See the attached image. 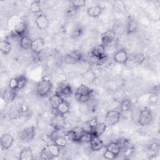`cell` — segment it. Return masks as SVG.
<instances>
[{
	"label": "cell",
	"mask_w": 160,
	"mask_h": 160,
	"mask_svg": "<svg viewBox=\"0 0 160 160\" xmlns=\"http://www.w3.org/2000/svg\"><path fill=\"white\" fill-rule=\"evenodd\" d=\"M66 134L64 133L63 129H54V131L50 134L49 137L51 141H54L58 137L60 136H66Z\"/></svg>",
	"instance_id": "cell-30"
},
{
	"label": "cell",
	"mask_w": 160,
	"mask_h": 160,
	"mask_svg": "<svg viewBox=\"0 0 160 160\" xmlns=\"http://www.w3.org/2000/svg\"><path fill=\"white\" fill-rule=\"evenodd\" d=\"M107 128V125L104 122H98L93 128L90 129V131L96 136L99 137L105 132Z\"/></svg>",
	"instance_id": "cell-16"
},
{
	"label": "cell",
	"mask_w": 160,
	"mask_h": 160,
	"mask_svg": "<svg viewBox=\"0 0 160 160\" xmlns=\"http://www.w3.org/2000/svg\"><path fill=\"white\" fill-rule=\"evenodd\" d=\"M116 142L118 143V144L119 146L120 150H124V149H126V148H128L129 144V141L126 138H121L119 139Z\"/></svg>",
	"instance_id": "cell-37"
},
{
	"label": "cell",
	"mask_w": 160,
	"mask_h": 160,
	"mask_svg": "<svg viewBox=\"0 0 160 160\" xmlns=\"http://www.w3.org/2000/svg\"><path fill=\"white\" fill-rule=\"evenodd\" d=\"M52 88V83L48 77H43L37 84L36 92L39 96H45L49 94Z\"/></svg>",
	"instance_id": "cell-1"
},
{
	"label": "cell",
	"mask_w": 160,
	"mask_h": 160,
	"mask_svg": "<svg viewBox=\"0 0 160 160\" xmlns=\"http://www.w3.org/2000/svg\"><path fill=\"white\" fill-rule=\"evenodd\" d=\"M82 32V29L81 26L79 25H76L72 29V31L71 32V37L73 39H76L81 35Z\"/></svg>",
	"instance_id": "cell-33"
},
{
	"label": "cell",
	"mask_w": 160,
	"mask_h": 160,
	"mask_svg": "<svg viewBox=\"0 0 160 160\" xmlns=\"http://www.w3.org/2000/svg\"><path fill=\"white\" fill-rule=\"evenodd\" d=\"M86 131L81 127H75L66 133V137L68 139L74 141L79 142L81 138L84 134Z\"/></svg>",
	"instance_id": "cell-3"
},
{
	"label": "cell",
	"mask_w": 160,
	"mask_h": 160,
	"mask_svg": "<svg viewBox=\"0 0 160 160\" xmlns=\"http://www.w3.org/2000/svg\"><path fill=\"white\" fill-rule=\"evenodd\" d=\"M36 23L38 28L40 29H45L49 26V20L47 16L41 12L39 13L36 19Z\"/></svg>",
	"instance_id": "cell-10"
},
{
	"label": "cell",
	"mask_w": 160,
	"mask_h": 160,
	"mask_svg": "<svg viewBox=\"0 0 160 160\" xmlns=\"http://www.w3.org/2000/svg\"><path fill=\"white\" fill-rule=\"evenodd\" d=\"M92 91L93 90L91 88H90L89 87H88L85 84H82L76 89L75 94L90 96Z\"/></svg>",
	"instance_id": "cell-20"
},
{
	"label": "cell",
	"mask_w": 160,
	"mask_h": 160,
	"mask_svg": "<svg viewBox=\"0 0 160 160\" xmlns=\"http://www.w3.org/2000/svg\"><path fill=\"white\" fill-rule=\"evenodd\" d=\"M69 108H70V106L69 102L65 100H63V101L57 108V110L59 114L65 115L67 112H68L69 110Z\"/></svg>",
	"instance_id": "cell-24"
},
{
	"label": "cell",
	"mask_w": 160,
	"mask_h": 160,
	"mask_svg": "<svg viewBox=\"0 0 160 160\" xmlns=\"http://www.w3.org/2000/svg\"><path fill=\"white\" fill-rule=\"evenodd\" d=\"M139 124L142 126L149 125L152 121V114L151 110L148 108H143L139 112L138 119Z\"/></svg>",
	"instance_id": "cell-2"
},
{
	"label": "cell",
	"mask_w": 160,
	"mask_h": 160,
	"mask_svg": "<svg viewBox=\"0 0 160 160\" xmlns=\"http://www.w3.org/2000/svg\"><path fill=\"white\" fill-rule=\"evenodd\" d=\"M121 114L118 111L111 110L107 112L105 116V121L107 124L114 126L116 124L120 119Z\"/></svg>",
	"instance_id": "cell-5"
},
{
	"label": "cell",
	"mask_w": 160,
	"mask_h": 160,
	"mask_svg": "<svg viewBox=\"0 0 160 160\" xmlns=\"http://www.w3.org/2000/svg\"><path fill=\"white\" fill-rule=\"evenodd\" d=\"M91 55L103 61L106 58L105 46L102 44L95 46L91 51Z\"/></svg>",
	"instance_id": "cell-7"
},
{
	"label": "cell",
	"mask_w": 160,
	"mask_h": 160,
	"mask_svg": "<svg viewBox=\"0 0 160 160\" xmlns=\"http://www.w3.org/2000/svg\"><path fill=\"white\" fill-rule=\"evenodd\" d=\"M44 47V41L41 38H36L32 40L31 49L35 54H39Z\"/></svg>",
	"instance_id": "cell-9"
},
{
	"label": "cell",
	"mask_w": 160,
	"mask_h": 160,
	"mask_svg": "<svg viewBox=\"0 0 160 160\" xmlns=\"http://www.w3.org/2000/svg\"><path fill=\"white\" fill-rule=\"evenodd\" d=\"M32 40L28 36H24L23 37L21 38L20 39V46L24 49H31V44H32Z\"/></svg>",
	"instance_id": "cell-23"
},
{
	"label": "cell",
	"mask_w": 160,
	"mask_h": 160,
	"mask_svg": "<svg viewBox=\"0 0 160 160\" xmlns=\"http://www.w3.org/2000/svg\"><path fill=\"white\" fill-rule=\"evenodd\" d=\"M18 79L16 78H12L11 79L9 83V87L11 88V89H18Z\"/></svg>",
	"instance_id": "cell-42"
},
{
	"label": "cell",
	"mask_w": 160,
	"mask_h": 160,
	"mask_svg": "<svg viewBox=\"0 0 160 160\" xmlns=\"http://www.w3.org/2000/svg\"><path fill=\"white\" fill-rule=\"evenodd\" d=\"M113 8L116 11L119 12H124L126 11V7L122 1H116L114 2Z\"/></svg>",
	"instance_id": "cell-31"
},
{
	"label": "cell",
	"mask_w": 160,
	"mask_h": 160,
	"mask_svg": "<svg viewBox=\"0 0 160 160\" xmlns=\"http://www.w3.org/2000/svg\"><path fill=\"white\" fill-rule=\"evenodd\" d=\"M91 149L94 151L101 149L104 147V143L98 136H94L89 142Z\"/></svg>",
	"instance_id": "cell-17"
},
{
	"label": "cell",
	"mask_w": 160,
	"mask_h": 160,
	"mask_svg": "<svg viewBox=\"0 0 160 160\" xmlns=\"http://www.w3.org/2000/svg\"><path fill=\"white\" fill-rule=\"evenodd\" d=\"M14 138L10 134H4L1 138V146L2 149H8L12 144Z\"/></svg>",
	"instance_id": "cell-11"
},
{
	"label": "cell",
	"mask_w": 160,
	"mask_h": 160,
	"mask_svg": "<svg viewBox=\"0 0 160 160\" xmlns=\"http://www.w3.org/2000/svg\"><path fill=\"white\" fill-rule=\"evenodd\" d=\"M47 147L54 158L59 156V155L60 154V147L59 146H58L56 144H54L48 145Z\"/></svg>",
	"instance_id": "cell-28"
},
{
	"label": "cell",
	"mask_w": 160,
	"mask_h": 160,
	"mask_svg": "<svg viewBox=\"0 0 160 160\" xmlns=\"http://www.w3.org/2000/svg\"><path fill=\"white\" fill-rule=\"evenodd\" d=\"M66 124L64 115L58 114L54 115L51 121V125L54 129H64Z\"/></svg>",
	"instance_id": "cell-6"
},
{
	"label": "cell",
	"mask_w": 160,
	"mask_h": 160,
	"mask_svg": "<svg viewBox=\"0 0 160 160\" xmlns=\"http://www.w3.org/2000/svg\"><path fill=\"white\" fill-rule=\"evenodd\" d=\"M129 59V56L125 50L121 49L116 52L114 56V60L118 63L124 64L127 62Z\"/></svg>",
	"instance_id": "cell-15"
},
{
	"label": "cell",
	"mask_w": 160,
	"mask_h": 160,
	"mask_svg": "<svg viewBox=\"0 0 160 160\" xmlns=\"http://www.w3.org/2000/svg\"><path fill=\"white\" fill-rule=\"evenodd\" d=\"M0 50L3 54H8L11 50V44L7 41H2L0 42Z\"/></svg>",
	"instance_id": "cell-27"
},
{
	"label": "cell",
	"mask_w": 160,
	"mask_h": 160,
	"mask_svg": "<svg viewBox=\"0 0 160 160\" xmlns=\"http://www.w3.org/2000/svg\"><path fill=\"white\" fill-rule=\"evenodd\" d=\"M64 99L61 96L54 94L49 99V104L52 108V109H57L58 106L63 101Z\"/></svg>",
	"instance_id": "cell-18"
},
{
	"label": "cell",
	"mask_w": 160,
	"mask_h": 160,
	"mask_svg": "<svg viewBox=\"0 0 160 160\" xmlns=\"http://www.w3.org/2000/svg\"><path fill=\"white\" fill-rule=\"evenodd\" d=\"M21 160H32L33 159V152L31 148L28 147L24 148L19 154Z\"/></svg>",
	"instance_id": "cell-19"
},
{
	"label": "cell",
	"mask_w": 160,
	"mask_h": 160,
	"mask_svg": "<svg viewBox=\"0 0 160 160\" xmlns=\"http://www.w3.org/2000/svg\"><path fill=\"white\" fill-rule=\"evenodd\" d=\"M74 98L75 99L79 102H87L88 101H89V98H90V96H84V95H80V94H74Z\"/></svg>",
	"instance_id": "cell-40"
},
{
	"label": "cell",
	"mask_w": 160,
	"mask_h": 160,
	"mask_svg": "<svg viewBox=\"0 0 160 160\" xmlns=\"http://www.w3.org/2000/svg\"><path fill=\"white\" fill-rule=\"evenodd\" d=\"M130 59L137 64H142L145 60V56L142 52H136L130 55Z\"/></svg>",
	"instance_id": "cell-22"
},
{
	"label": "cell",
	"mask_w": 160,
	"mask_h": 160,
	"mask_svg": "<svg viewBox=\"0 0 160 160\" xmlns=\"http://www.w3.org/2000/svg\"><path fill=\"white\" fill-rule=\"evenodd\" d=\"M53 142L60 148L64 147L68 143V139L66 136H60L55 139Z\"/></svg>",
	"instance_id": "cell-34"
},
{
	"label": "cell",
	"mask_w": 160,
	"mask_h": 160,
	"mask_svg": "<svg viewBox=\"0 0 160 160\" xmlns=\"http://www.w3.org/2000/svg\"><path fill=\"white\" fill-rule=\"evenodd\" d=\"M134 153V148L133 147H128L123 151V158L124 159H129Z\"/></svg>",
	"instance_id": "cell-36"
},
{
	"label": "cell",
	"mask_w": 160,
	"mask_h": 160,
	"mask_svg": "<svg viewBox=\"0 0 160 160\" xmlns=\"http://www.w3.org/2000/svg\"><path fill=\"white\" fill-rule=\"evenodd\" d=\"M27 29H28V26L26 22L22 21L19 22L14 27V29L13 30L14 34L18 37L22 38L24 36H26Z\"/></svg>",
	"instance_id": "cell-12"
},
{
	"label": "cell",
	"mask_w": 160,
	"mask_h": 160,
	"mask_svg": "<svg viewBox=\"0 0 160 160\" xmlns=\"http://www.w3.org/2000/svg\"><path fill=\"white\" fill-rule=\"evenodd\" d=\"M72 3V6H73L74 8L76 9L84 6L86 4V1L84 0H76V1H73L71 2Z\"/></svg>",
	"instance_id": "cell-41"
},
{
	"label": "cell",
	"mask_w": 160,
	"mask_h": 160,
	"mask_svg": "<svg viewBox=\"0 0 160 160\" xmlns=\"http://www.w3.org/2000/svg\"><path fill=\"white\" fill-rule=\"evenodd\" d=\"M102 12V8L98 6H92L89 8L87 10L88 14L92 18H97L98 17Z\"/></svg>",
	"instance_id": "cell-21"
},
{
	"label": "cell",
	"mask_w": 160,
	"mask_h": 160,
	"mask_svg": "<svg viewBox=\"0 0 160 160\" xmlns=\"http://www.w3.org/2000/svg\"><path fill=\"white\" fill-rule=\"evenodd\" d=\"M116 35L115 31L114 29H109L101 35V44L103 46H106L111 43L114 39Z\"/></svg>",
	"instance_id": "cell-8"
},
{
	"label": "cell",
	"mask_w": 160,
	"mask_h": 160,
	"mask_svg": "<svg viewBox=\"0 0 160 160\" xmlns=\"http://www.w3.org/2000/svg\"><path fill=\"white\" fill-rule=\"evenodd\" d=\"M35 136V129L34 126L28 127L22 130L19 134V138L24 142H28L31 141Z\"/></svg>",
	"instance_id": "cell-4"
},
{
	"label": "cell",
	"mask_w": 160,
	"mask_h": 160,
	"mask_svg": "<svg viewBox=\"0 0 160 160\" xmlns=\"http://www.w3.org/2000/svg\"><path fill=\"white\" fill-rule=\"evenodd\" d=\"M131 102L129 100H123L120 104V109L121 111H128L131 109Z\"/></svg>",
	"instance_id": "cell-39"
},
{
	"label": "cell",
	"mask_w": 160,
	"mask_h": 160,
	"mask_svg": "<svg viewBox=\"0 0 160 160\" xmlns=\"http://www.w3.org/2000/svg\"><path fill=\"white\" fill-rule=\"evenodd\" d=\"M98 123V121L97 120L96 118H93L92 120L90 121L89 122V128H90V129L93 128Z\"/></svg>",
	"instance_id": "cell-44"
},
{
	"label": "cell",
	"mask_w": 160,
	"mask_h": 160,
	"mask_svg": "<svg viewBox=\"0 0 160 160\" xmlns=\"http://www.w3.org/2000/svg\"><path fill=\"white\" fill-rule=\"evenodd\" d=\"M106 149L112 152V153H114L116 156L119 155V154L121 151L119 146V145L118 144V143L116 142H113L109 143L108 145L106 146Z\"/></svg>",
	"instance_id": "cell-26"
},
{
	"label": "cell",
	"mask_w": 160,
	"mask_h": 160,
	"mask_svg": "<svg viewBox=\"0 0 160 160\" xmlns=\"http://www.w3.org/2000/svg\"><path fill=\"white\" fill-rule=\"evenodd\" d=\"M104 158L108 159H114L116 158V157L117 156L116 154H114V153H112V152L108 151L106 149V151L104 152Z\"/></svg>",
	"instance_id": "cell-43"
},
{
	"label": "cell",
	"mask_w": 160,
	"mask_h": 160,
	"mask_svg": "<svg viewBox=\"0 0 160 160\" xmlns=\"http://www.w3.org/2000/svg\"><path fill=\"white\" fill-rule=\"evenodd\" d=\"M17 79H18V89H22L24 87H25L28 82V79L24 76H21L17 78Z\"/></svg>",
	"instance_id": "cell-38"
},
{
	"label": "cell",
	"mask_w": 160,
	"mask_h": 160,
	"mask_svg": "<svg viewBox=\"0 0 160 160\" xmlns=\"http://www.w3.org/2000/svg\"><path fill=\"white\" fill-rule=\"evenodd\" d=\"M72 92V89L71 86L68 84H64L60 85L56 91V94L63 96H69Z\"/></svg>",
	"instance_id": "cell-14"
},
{
	"label": "cell",
	"mask_w": 160,
	"mask_h": 160,
	"mask_svg": "<svg viewBox=\"0 0 160 160\" xmlns=\"http://www.w3.org/2000/svg\"><path fill=\"white\" fill-rule=\"evenodd\" d=\"M68 57L72 61H79L82 59V54L78 51H73L68 55Z\"/></svg>",
	"instance_id": "cell-29"
},
{
	"label": "cell",
	"mask_w": 160,
	"mask_h": 160,
	"mask_svg": "<svg viewBox=\"0 0 160 160\" xmlns=\"http://www.w3.org/2000/svg\"><path fill=\"white\" fill-rule=\"evenodd\" d=\"M16 90L17 89H11L9 87L6 88L2 94V98L4 102L8 103L12 101L16 96Z\"/></svg>",
	"instance_id": "cell-13"
},
{
	"label": "cell",
	"mask_w": 160,
	"mask_h": 160,
	"mask_svg": "<svg viewBox=\"0 0 160 160\" xmlns=\"http://www.w3.org/2000/svg\"><path fill=\"white\" fill-rule=\"evenodd\" d=\"M40 155H41V157L42 159H46V160L52 159L54 158L52 157V154H51L50 151H49V149H48V148L47 146L44 147V148L42 149V151H41V153H40Z\"/></svg>",
	"instance_id": "cell-32"
},
{
	"label": "cell",
	"mask_w": 160,
	"mask_h": 160,
	"mask_svg": "<svg viewBox=\"0 0 160 160\" xmlns=\"http://www.w3.org/2000/svg\"><path fill=\"white\" fill-rule=\"evenodd\" d=\"M138 23L134 19H130L128 21V25H127V32L128 34H131L136 32L138 29Z\"/></svg>",
	"instance_id": "cell-25"
},
{
	"label": "cell",
	"mask_w": 160,
	"mask_h": 160,
	"mask_svg": "<svg viewBox=\"0 0 160 160\" xmlns=\"http://www.w3.org/2000/svg\"><path fill=\"white\" fill-rule=\"evenodd\" d=\"M30 9L33 12H39L41 10V4L40 1H33L31 4Z\"/></svg>",
	"instance_id": "cell-35"
}]
</instances>
